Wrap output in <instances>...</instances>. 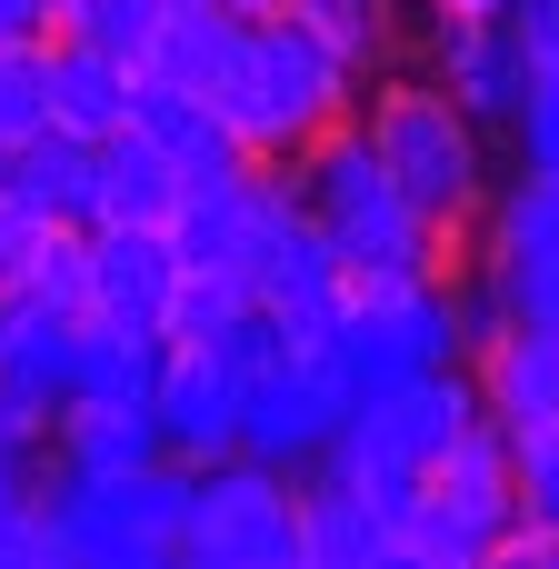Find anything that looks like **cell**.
<instances>
[{"label": "cell", "instance_id": "17", "mask_svg": "<svg viewBox=\"0 0 559 569\" xmlns=\"http://www.w3.org/2000/svg\"><path fill=\"white\" fill-rule=\"evenodd\" d=\"M470 380H480V410H490L500 430H540V420H559V330L500 320V330L470 350Z\"/></svg>", "mask_w": 559, "mask_h": 569}, {"label": "cell", "instance_id": "36", "mask_svg": "<svg viewBox=\"0 0 559 569\" xmlns=\"http://www.w3.org/2000/svg\"><path fill=\"white\" fill-rule=\"evenodd\" d=\"M220 10H240V20H270V10H290V0H220Z\"/></svg>", "mask_w": 559, "mask_h": 569}, {"label": "cell", "instance_id": "31", "mask_svg": "<svg viewBox=\"0 0 559 569\" xmlns=\"http://www.w3.org/2000/svg\"><path fill=\"white\" fill-rule=\"evenodd\" d=\"M210 360H230L240 380H250V370H270V360H290V330H280V310H270V300H240V320L210 340Z\"/></svg>", "mask_w": 559, "mask_h": 569}, {"label": "cell", "instance_id": "27", "mask_svg": "<svg viewBox=\"0 0 559 569\" xmlns=\"http://www.w3.org/2000/svg\"><path fill=\"white\" fill-rule=\"evenodd\" d=\"M510 150H520V170H559V50H530V60H520Z\"/></svg>", "mask_w": 559, "mask_h": 569}, {"label": "cell", "instance_id": "28", "mask_svg": "<svg viewBox=\"0 0 559 569\" xmlns=\"http://www.w3.org/2000/svg\"><path fill=\"white\" fill-rule=\"evenodd\" d=\"M510 500H520L530 530H550V540H559V420L510 430Z\"/></svg>", "mask_w": 559, "mask_h": 569}, {"label": "cell", "instance_id": "33", "mask_svg": "<svg viewBox=\"0 0 559 569\" xmlns=\"http://www.w3.org/2000/svg\"><path fill=\"white\" fill-rule=\"evenodd\" d=\"M20 40H50V0H0V50Z\"/></svg>", "mask_w": 559, "mask_h": 569}, {"label": "cell", "instance_id": "30", "mask_svg": "<svg viewBox=\"0 0 559 569\" xmlns=\"http://www.w3.org/2000/svg\"><path fill=\"white\" fill-rule=\"evenodd\" d=\"M50 240H60V220H40V210H30L20 190H0V300L40 280V260H50Z\"/></svg>", "mask_w": 559, "mask_h": 569}, {"label": "cell", "instance_id": "25", "mask_svg": "<svg viewBox=\"0 0 559 569\" xmlns=\"http://www.w3.org/2000/svg\"><path fill=\"white\" fill-rule=\"evenodd\" d=\"M240 300H250V280H240V270H220V260H180L170 310H160V340H170V350H210V340L240 320Z\"/></svg>", "mask_w": 559, "mask_h": 569}, {"label": "cell", "instance_id": "8", "mask_svg": "<svg viewBox=\"0 0 559 569\" xmlns=\"http://www.w3.org/2000/svg\"><path fill=\"white\" fill-rule=\"evenodd\" d=\"M180 550L200 569H300V480L230 450L190 470V520Z\"/></svg>", "mask_w": 559, "mask_h": 569}, {"label": "cell", "instance_id": "9", "mask_svg": "<svg viewBox=\"0 0 559 569\" xmlns=\"http://www.w3.org/2000/svg\"><path fill=\"white\" fill-rule=\"evenodd\" d=\"M470 260L500 290V320L559 330V170H520L470 220Z\"/></svg>", "mask_w": 559, "mask_h": 569}, {"label": "cell", "instance_id": "32", "mask_svg": "<svg viewBox=\"0 0 559 569\" xmlns=\"http://www.w3.org/2000/svg\"><path fill=\"white\" fill-rule=\"evenodd\" d=\"M50 510H40V490H20V500H0V569H50Z\"/></svg>", "mask_w": 559, "mask_h": 569}, {"label": "cell", "instance_id": "24", "mask_svg": "<svg viewBox=\"0 0 559 569\" xmlns=\"http://www.w3.org/2000/svg\"><path fill=\"white\" fill-rule=\"evenodd\" d=\"M290 20H300L320 50H340L360 80L400 60V0H290Z\"/></svg>", "mask_w": 559, "mask_h": 569}, {"label": "cell", "instance_id": "21", "mask_svg": "<svg viewBox=\"0 0 559 569\" xmlns=\"http://www.w3.org/2000/svg\"><path fill=\"white\" fill-rule=\"evenodd\" d=\"M170 340L160 330H130V320H80L70 340V400H150Z\"/></svg>", "mask_w": 559, "mask_h": 569}, {"label": "cell", "instance_id": "29", "mask_svg": "<svg viewBox=\"0 0 559 569\" xmlns=\"http://www.w3.org/2000/svg\"><path fill=\"white\" fill-rule=\"evenodd\" d=\"M40 120H50V70H40V40H20L0 50V150H20Z\"/></svg>", "mask_w": 559, "mask_h": 569}, {"label": "cell", "instance_id": "26", "mask_svg": "<svg viewBox=\"0 0 559 569\" xmlns=\"http://www.w3.org/2000/svg\"><path fill=\"white\" fill-rule=\"evenodd\" d=\"M160 20H170V0H60V20L50 30H70V40H90V50H110V60H150V40H160Z\"/></svg>", "mask_w": 559, "mask_h": 569}, {"label": "cell", "instance_id": "16", "mask_svg": "<svg viewBox=\"0 0 559 569\" xmlns=\"http://www.w3.org/2000/svg\"><path fill=\"white\" fill-rule=\"evenodd\" d=\"M0 190H20V200H30L40 220H60V230H90V220H100V140L40 120L20 150H0Z\"/></svg>", "mask_w": 559, "mask_h": 569}, {"label": "cell", "instance_id": "35", "mask_svg": "<svg viewBox=\"0 0 559 569\" xmlns=\"http://www.w3.org/2000/svg\"><path fill=\"white\" fill-rule=\"evenodd\" d=\"M420 10H450V20H510V0H420Z\"/></svg>", "mask_w": 559, "mask_h": 569}, {"label": "cell", "instance_id": "4", "mask_svg": "<svg viewBox=\"0 0 559 569\" xmlns=\"http://www.w3.org/2000/svg\"><path fill=\"white\" fill-rule=\"evenodd\" d=\"M470 420H490V410H480V380H470V360H440V370H420V380L360 400V410L340 420V440H330L310 470H340L350 490H370V500L400 520L410 490L430 480V460H440Z\"/></svg>", "mask_w": 559, "mask_h": 569}, {"label": "cell", "instance_id": "34", "mask_svg": "<svg viewBox=\"0 0 559 569\" xmlns=\"http://www.w3.org/2000/svg\"><path fill=\"white\" fill-rule=\"evenodd\" d=\"M20 490H40V460L30 450H0V500H20Z\"/></svg>", "mask_w": 559, "mask_h": 569}, {"label": "cell", "instance_id": "7", "mask_svg": "<svg viewBox=\"0 0 559 569\" xmlns=\"http://www.w3.org/2000/svg\"><path fill=\"white\" fill-rule=\"evenodd\" d=\"M50 510V550L70 569H150L180 550V520H190V460H140L120 480H60L40 490Z\"/></svg>", "mask_w": 559, "mask_h": 569}, {"label": "cell", "instance_id": "5", "mask_svg": "<svg viewBox=\"0 0 559 569\" xmlns=\"http://www.w3.org/2000/svg\"><path fill=\"white\" fill-rule=\"evenodd\" d=\"M440 360H460L450 270L350 280V310H340V330L320 340V370L350 390V410H360V400H380V390H400V380H420V370H440Z\"/></svg>", "mask_w": 559, "mask_h": 569}, {"label": "cell", "instance_id": "18", "mask_svg": "<svg viewBox=\"0 0 559 569\" xmlns=\"http://www.w3.org/2000/svg\"><path fill=\"white\" fill-rule=\"evenodd\" d=\"M390 560V510L350 490L340 470H300V569H380Z\"/></svg>", "mask_w": 559, "mask_h": 569}, {"label": "cell", "instance_id": "19", "mask_svg": "<svg viewBox=\"0 0 559 569\" xmlns=\"http://www.w3.org/2000/svg\"><path fill=\"white\" fill-rule=\"evenodd\" d=\"M40 70H50V120L60 130H80V140H110L120 120H130V60H110V50H90V40H70V30H50L40 40Z\"/></svg>", "mask_w": 559, "mask_h": 569}, {"label": "cell", "instance_id": "13", "mask_svg": "<svg viewBox=\"0 0 559 569\" xmlns=\"http://www.w3.org/2000/svg\"><path fill=\"white\" fill-rule=\"evenodd\" d=\"M420 70L480 120V130H510V100H520V40H510V20H450V10H430V30H420Z\"/></svg>", "mask_w": 559, "mask_h": 569}, {"label": "cell", "instance_id": "23", "mask_svg": "<svg viewBox=\"0 0 559 569\" xmlns=\"http://www.w3.org/2000/svg\"><path fill=\"white\" fill-rule=\"evenodd\" d=\"M170 200H180V170H170V150L160 140H140L130 120L100 140V220H170Z\"/></svg>", "mask_w": 559, "mask_h": 569}, {"label": "cell", "instance_id": "2", "mask_svg": "<svg viewBox=\"0 0 559 569\" xmlns=\"http://www.w3.org/2000/svg\"><path fill=\"white\" fill-rule=\"evenodd\" d=\"M360 130H370V150H380V170L440 220V230H460L470 240V220L490 210V130L430 80V70H410V60H390L370 90H360V110H350Z\"/></svg>", "mask_w": 559, "mask_h": 569}, {"label": "cell", "instance_id": "38", "mask_svg": "<svg viewBox=\"0 0 559 569\" xmlns=\"http://www.w3.org/2000/svg\"><path fill=\"white\" fill-rule=\"evenodd\" d=\"M550 560H559V540H550Z\"/></svg>", "mask_w": 559, "mask_h": 569}, {"label": "cell", "instance_id": "10", "mask_svg": "<svg viewBox=\"0 0 559 569\" xmlns=\"http://www.w3.org/2000/svg\"><path fill=\"white\" fill-rule=\"evenodd\" d=\"M340 420H350V390L320 370V350H290V360H270V370L240 380V450L270 460V470H290V480L340 440Z\"/></svg>", "mask_w": 559, "mask_h": 569}, {"label": "cell", "instance_id": "3", "mask_svg": "<svg viewBox=\"0 0 559 569\" xmlns=\"http://www.w3.org/2000/svg\"><path fill=\"white\" fill-rule=\"evenodd\" d=\"M210 100H220V120L240 130L250 160H290V150H310L330 120L360 110V70H350L340 50H320L290 10H270V20H240V50H230V70L210 80Z\"/></svg>", "mask_w": 559, "mask_h": 569}, {"label": "cell", "instance_id": "15", "mask_svg": "<svg viewBox=\"0 0 559 569\" xmlns=\"http://www.w3.org/2000/svg\"><path fill=\"white\" fill-rule=\"evenodd\" d=\"M130 130H140V140H160L180 180L250 170V150H240V130L220 120V100H210V90H180V80H150V70H140V80H130Z\"/></svg>", "mask_w": 559, "mask_h": 569}, {"label": "cell", "instance_id": "22", "mask_svg": "<svg viewBox=\"0 0 559 569\" xmlns=\"http://www.w3.org/2000/svg\"><path fill=\"white\" fill-rule=\"evenodd\" d=\"M230 50H240V10H220V0H170V20H160V40H150V80H180V90H210L220 70H230Z\"/></svg>", "mask_w": 559, "mask_h": 569}, {"label": "cell", "instance_id": "20", "mask_svg": "<svg viewBox=\"0 0 559 569\" xmlns=\"http://www.w3.org/2000/svg\"><path fill=\"white\" fill-rule=\"evenodd\" d=\"M70 340H80V310H60V300H30V290H10L0 300V380H20L30 400H70Z\"/></svg>", "mask_w": 559, "mask_h": 569}, {"label": "cell", "instance_id": "11", "mask_svg": "<svg viewBox=\"0 0 559 569\" xmlns=\"http://www.w3.org/2000/svg\"><path fill=\"white\" fill-rule=\"evenodd\" d=\"M170 280H180L170 230H150V220H90V230H80V300H90V320L160 330Z\"/></svg>", "mask_w": 559, "mask_h": 569}, {"label": "cell", "instance_id": "1", "mask_svg": "<svg viewBox=\"0 0 559 569\" xmlns=\"http://www.w3.org/2000/svg\"><path fill=\"white\" fill-rule=\"evenodd\" d=\"M290 190H300V210L320 220V240H330V260H340L350 280L450 270V260L470 250L460 230H440V220L380 170V150H370L360 120H330L310 150H290Z\"/></svg>", "mask_w": 559, "mask_h": 569}, {"label": "cell", "instance_id": "6", "mask_svg": "<svg viewBox=\"0 0 559 569\" xmlns=\"http://www.w3.org/2000/svg\"><path fill=\"white\" fill-rule=\"evenodd\" d=\"M510 520H520V500H510V430H500V420H470V430L430 460V480L410 490V510L390 520V560H410V569H490V550H500Z\"/></svg>", "mask_w": 559, "mask_h": 569}, {"label": "cell", "instance_id": "12", "mask_svg": "<svg viewBox=\"0 0 559 569\" xmlns=\"http://www.w3.org/2000/svg\"><path fill=\"white\" fill-rule=\"evenodd\" d=\"M150 430L170 460H230L240 450V370L210 360V350H170L160 380H150Z\"/></svg>", "mask_w": 559, "mask_h": 569}, {"label": "cell", "instance_id": "37", "mask_svg": "<svg viewBox=\"0 0 559 569\" xmlns=\"http://www.w3.org/2000/svg\"><path fill=\"white\" fill-rule=\"evenodd\" d=\"M50 20H60V0H50Z\"/></svg>", "mask_w": 559, "mask_h": 569}, {"label": "cell", "instance_id": "14", "mask_svg": "<svg viewBox=\"0 0 559 569\" xmlns=\"http://www.w3.org/2000/svg\"><path fill=\"white\" fill-rule=\"evenodd\" d=\"M140 460H160L150 400H60L50 440H40V490H60V480H120Z\"/></svg>", "mask_w": 559, "mask_h": 569}]
</instances>
